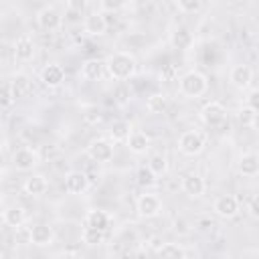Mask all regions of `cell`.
Masks as SVG:
<instances>
[{
	"mask_svg": "<svg viewBox=\"0 0 259 259\" xmlns=\"http://www.w3.org/2000/svg\"><path fill=\"white\" fill-rule=\"evenodd\" d=\"M178 150L184 156H198L204 150V136L196 130H188L178 138Z\"/></svg>",
	"mask_w": 259,
	"mask_h": 259,
	"instance_id": "cell-3",
	"label": "cell"
},
{
	"mask_svg": "<svg viewBox=\"0 0 259 259\" xmlns=\"http://www.w3.org/2000/svg\"><path fill=\"white\" fill-rule=\"evenodd\" d=\"M170 40H172V45L176 49H188L192 45V34H190V30L186 26H178V28H174Z\"/></svg>",
	"mask_w": 259,
	"mask_h": 259,
	"instance_id": "cell-25",
	"label": "cell"
},
{
	"mask_svg": "<svg viewBox=\"0 0 259 259\" xmlns=\"http://www.w3.org/2000/svg\"><path fill=\"white\" fill-rule=\"evenodd\" d=\"M208 87V81L206 77L200 73V71H186L180 79H178V89L184 97H200Z\"/></svg>",
	"mask_w": 259,
	"mask_h": 259,
	"instance_id": "cell-2",
	"label": "cell"
},
{
	"mask_svg": "<svg viewBox=\"0 0 259 259\" xmlns=\"http://www.w3.org/2000/svg\"><path fill=\"white\" fill-rule=\"evenodd\" d=\"M87 156L93 162H109L113 158V144L105 138H97L87 146Z\"/></svg>",
	"mask_w": 259,
	"mask_h": 259,
	"instance_id": "cell-7",
	"label": "cell"
},
{
	"mask_svg": "<svg viewBox=\"0 0 259 259\" xmlns=\"http://www.w3.org/2000/svg\"><path fill=\"white\" fill-rule=\"evenodd\" d=\"M2 107L4 109H8L14 101H16V93H14V87H12V83L10 81H4V85H2Z\"/></svg>",
	"mask_w": 259,
	"mask_h": 259,
	"instance_id": "cell-29",
	"label": "cell"
},
{
	"mask_svg": "<svg viewBox=\"0 0 259 259\" xmlns=\"http://www.w3.org/2000/svg\"><path fill=\"white\" fill-rule=\"evenodd\" d=\"M125 6V2L123 0H103L101 2V12L105 14V12H115V10H121Z\"/></svg>",
	"mask_w": 259,
	"mask_h": 259,
	"instance_id": "cell-34",
	"label": "cell"
},
{
	"mask_svg": "<svg viewBox=\"0 0 259 259\" xmlns=\"http://www.w3.org/2000/svg\"><path fill=\"white\" fill-rule=\"evenodd\" d=\"M249 214L253 219H259V194L251 198V202H249Z\"/></svg>",
	"mask_w": 259,
	"mask_h": 259,
	"instance_id": "cell-36",
	"label": "cell"
},
{
	"mask_svg": "<svg viewBox=\"0 0 259 259\" xmlns=\"http://www.w3.org/2000/svg\"><path fill=\"white\" fill-rule=\"evenodd\" d=\"M127 148L134 154H144L150 148V136L146 132H140V130L132 132L130 138H127Z\"/></svg>",
	"mask_w": 259,
	"mask_h": 259,
	"instance_id": "cell-22",
	"label": "cell"
},
{
	"mask_svg": "<svg viewBox=\"0 0 259 259\" xmlns=\"http://www.w3.org/2000/svg\"><path fill=\"white\" fill-rule=\"evenodd\" d=\"M87 4L81 0V2H67V10H77V12H81L83 8H85Z\"/></svg>",
	"mask_w": 259,
	"mask_h": 259,
	"instance_id": "cell-37",
	"label": "cell"
},
{
	"mask_svg": "<svg viewBox=\"0 0 259 259\" xmlns=\"http://www.w3.org/2000/svg\"><path fill=\"white\" fill-rule=\"evenodd\" d=\"M105 71H107V65L101 59H87L81 65V77L87 81H97Z\"/></svg>",
	"mask_w": 259,
	"mask_h": 259,
	"instance_id": "cell-16",
	"label": "cell"
},
{
	"mask_svg": "<svg viewBox=\"0 0 259 259\" xmlns=\"http://www.w3.org/2000/svg\"><path fill=\"white\" fill-rule=\"evenodd\" d=\"M136 210L142 219H154L162 212V200L158 194H152V192H146L138 198L136 202Z\"/></svg>",
	"mask_w": 259,
	"mask_h": 259,
	"instance_id": "cell-4",
	"label": "cell"
},
{
	"mask_svg": "<svg viewBox=\"0 0 259 259\" xmlns=\"http://www.w3.org/2000/svg\"><path fill=\"white\" fill-rule=\"evenodd\" d=\"M105 65H107L109 77L115 79V81H125L130 77H134V73H136V59L130 53H125V51L109 55Z\"/></svg>",
	"mask_w": 259,
	"mask_h": 259,
	"instance_id": "cell-1",
	"label": "cell"
},
{
	"mask_svg": "<svg viewBox=\"0 0 259 259\" xmlns=\"http://www.w3.org/2000/svg\"><path fill=\"white\" fill-rule=\"evenodd\" d=\"M89 188V178L81 170H73L65 176V190L69 194H83Z\"/></svg>",
	"mask_w": 259,
	"mask_h": 259,
	"instance_id": "cell-12",
	"label": "cell"
},
{
	"mask_svg": "<svg viewBox=\"0 0 259 259\" xmlns=\"http://www.w3.org/2000/svg\"><path fill=\"white\" fill-rule=\"evenodd\" d=\"M245 105H247L251 111L259 113V89H251V91L247 93V97H245Z\"/></svg>",
	"mask_w": 259,
	"mask_h": 259,
	"instance_id": "cell-33",
	"label": "cell"
},
{
	"mask_svg": "<svg viewBox=\"0 0 259 259\" xmlns=\"http://www.w3.org/2000/svg\"><path fill=\"white\" fill-rule=\"evenodd\" d=\"M148 168H150L156 176L164 174V172L168 170V160H166V156H164V154H152L150 160H148Z\"/></svg>",
	"mask_w": 259,
	"mask_h": 259,
	"instance_id": "cell-27",
	"label": "cell"
},
{
	"mask_svg": "<svg viewBox=\"0 0 259 259\" xmlns=\"http://www.w3.org/2000/svg\"><path fill=\"white\" fill-rule=\"evenodd\" d=\"M212 210L223 219H233L239 214V200L233 194H221L212 202Z\"/></svg>",
	"mask_w": 259,
	"mask_h": 259,
	"instance_id": "cell-8",
	"label": "cell"
},
{
	"mask_svg": "<svg viewBox=\"0 0 259 259\" xmlns=\"http://www.w3.org/2000/svg\"><path fill=\"white\" fill-rule=\"evenodd\" d=\"M158 259H186V253L178 243H164L158 249Z\"/></svg>",
	"mask_w": 259,
	"mask_h": 259,
	"instance_id": "cell-24",
	"label": "cell"
},
{
	"mask_svg": "<svg viewBox=\"0 0 259 259\" xmlns=\"http://www.w3.org/2000/svg\"><path fill=\"white\" fill-rule=\"evenodd\" d=\"M237 168H239V172L243 176H249V178L257 176L259 174V154H255V152L243 154L239 158V162H237Z\"/></svg>",
	"mask_w": 259,
	"mask_h": 259,
	"instance_id": "cell-18",
	"label": "cell"
},
{
	"mask_svg": "<svg viewBox=\"0 0 259 259\" xmlns=\"http://www.w3.org/2000/svg\"><path fill=\"white\" fill-rule=\"evenodd\" d=\"M253 113H255V111H251V109L245 105V107L239 111V121H241L243 125H249V123H251V119H253Z\"/></svg>",
	"mask_w": 259,
	"mask_h": 259,
	"instance_id": "cell-35",
	"label": "cell"
},
{
	"mask_svg": "<svg viewBox=\"0 0 259 259\" xmlns=\"http://www.w3.org/2000/svg\"><path fill=\"white\" fill-rule=\"evenodd\" d=\"M229 81L237 87V89H247L253 81V69L249 65H235L229 73Z\"/></svg>",
	"mask_w": 259,
	"mask_h": 259,
	"instance_id": "cell-15",
	"label": "cell"
},
{
	"mask_svg": "<svg viewBox=\"0 0 259 259\" xmlns=\"http://www.w3.org/2000/svg\"><path fill=\"white\" fill-rule=\"evenodd\" d=\"M22 188H24V192L30 194V196H40V194L47 192L49 182H47V178H45L42 174H30V176L24 180Z\"/></svg>",
	"mask_w": 259,
	"mask_h": 259,
	"instance_id": "cell-20",
	"label": "cell"
},
{
	"mask_svg": "<svg viewBox=\"0 0 259 259\" xmlns=\"http://www.w3.org/2000/svg\"><path fill=\"white\" fill-rule=\"evenodd\" d=\"M40 81H42V85L55 89V87L63 85V81H65V69L61 65H57V63H51V65H47L40 71Z\"/></svg>",
	"mask_w": 259,
	"mask_h": 259,
	"instance_id": "cell-14",
	"label": "cell"
},
{
	"mask_svg": "<svg viewBox=\"0 0 259 259\" xmlns=\"http://www.w3.org/2000/svg\"><path fill=\"white\" fill-rule=\"evenodd\" d=\"M36 22H38V26H40L42 30L53 32V30L61 28V24H63V16L59 14L57 8H53V6H45V8L38 10V14H36Z\"/></svg>",
	"mask_w": 259,
	"mask_h": 259,
	"instance_id": "cell-9",
	"label": "cell"
},
{
	"mask_svg": "<svg viewBox=\"0 0 259 259\" xmlns=\"http://www.w3.org/2000/svg\"><path fill=\"white\" fill-rule=\"evenodd\" d=\"M34 53H36V45H34V40H32L30 34H20L14 40V57L18 61L26 63V61H30L34 57Z\"/></svg>",
	"mask_w": 259,
	"mask_h": 259,
	"instance_id": "cell-11",
	"label": "cell"
},
{
	"mask_svg": "<svg viewBox=\"0 0 259 259\" xmlns=\"http://www.w3.org/2000/svg\"><path fill=\"white\" fill-rule=\"evenodd\" d=\"M81 239L87 245H99L105 239V231H99V229H93V227H85L83 233H81Z\"/></svg>",
	"mask_w": 259,
	"mask_h": 259,
	"instance_id": "cell-28",
	"label": "cell"
},
{
	"mask_svg": "<svg viewBox=\"0 0 259 259\" xmlns=\"http://www.w3.org/2000/svg\"><path fill=\"white\" fill-rule=\"evenodd\" d=\"M146 107H148L150 113H162V111L168 107V99H166V95H162V93H154V95L148 97Z\"/></svg>",
	"mask_w": 259,
	"mask_h": 259,
	"instance_id": "cell-26",
	"label": "cell"
},
{
	"mask_svg": "<svg viewBox=\"0 0 259 259\" xmlns=\"http://www.w3.org/2000/svg\"><path fill=\"white\" fill-rule=\"evenodd\" d=\"M249 127H251V130H255V132H259V113H253V119H251Z\"/></svg>",
	"mask_w": 259,
	"mask_h": 259,
	"instance_id": "cell-38",
	"label": "cell"
},
{
	"mask_svg": "<svg viewBox=\"0 0 259 259\" xmlns=\"http://www.w3.org/2000/svg\"><path fill=\"white\" fill-rule=\"evenodd\" d=\"M200 119L202 123H206L208 127H217L227 119V109L223 103L219 101H208L202 109H200Z\"/></svg>",
	"mask_w": 259,
	"mask_h": 259,
	"instance_id": "cell-6",
	"label": "cell"
},
{
	"mask_svg": "<svg viewBox=\"0 0 259 259\" xmlns=\"http://www.w3.org/2000/svg\"><path fill=\"white\" fill-rule=\"evenodd\" d=\"M182 190H184L190 198H198V196L204 194L206 184H204V180H202L198 174H186V176L182 178Z\"/></svg>",
	"mask_w": 259,
	"mask_h": 259,
	"instance_id": "cell-17",
	"label": "cell"
},
{
	"mask_svg": "<svg viewBox=\"0 0 259 259\" xmlns=\"http://www.w3.org/2000/svg\"><path fill=\"white\" fill-rule=\"evenodd\" d=\"M28 239H30V243L36 245V247H47V245H53L55 233H53V229H51L49 225H42V223H40V225H32V227H30Z\"/></svg>",
	"mask_w": 259,
	"mask_h": 259,
	"instance_id": "cell-13",
	"label": "cell"
},
{
	"mask_svg": "<svg viewBox=\"0 0 259 259\" xmlns=\"http://www.w3.org/2000/svg\"><path fill=\"white\" fill-rule=\"evenodd\" d=\"M202 6V0H178V10L182 12H198Z\"/></svg>",
	"mask_w": 259,
	"mask_h": 259,
	"instance_id": "cell-32",
	"label": "cell"
},
{
	"mask_svg": "<svg viewBox=\"0 0 259 259\" xmlns=\"http://www.w3.org/2000/svg\"><path fill=\"white\" fill-rule=\"evenodd\" d=\"M2 221H4L8 227L18 229V227H22V225L26 223V212H24V208H22L20 204H12V206H8V208L2 212Z\"/></svg>",
	"mask_w": 259,
	"mask_h": 259,
	"instance_id": "cell-21",
	"label": "cell"
},
{
	"mask_svg": "<svg viewBox=\"0 0 259 259\" xmlns=\"http://www.w3.org/2000/svg\"><path fill=\"white\" fill-rule=\"evenodd\" d=\"M10 83H12V87H14L16 97H20L22 93H26V89H28V77H26V75H22V73H18Z\"/></svg>",
	"mask_w": 259,
	"mask_h": 259,
	"instance_id": "cell-31",
	"label": "cell"
},
{
	"mask_svg": "<svg viewBox=\"0 0 259 259\" xmlns=\"http://www.w3.org/2000/svg\"><path fill=\"white\" fill-rule=\"evenodd\" d=\"M83 28H85V32L91 34V36H101V34H105V30H107V18H105V14H103L101 10L89 12V14L85 16V20H83Z\"/></svg>",
	"mask_w": 259,
	"mask_h": 259,
	"instance_id": "cell-10",
	"label": "cell"
},
{
	"mask_svg": "<svg viewBox=\"0 0 259 259\" xmlns=\"http://www.w3.org/2000/svg\"><path fill=\"white\" fill-rule=\"evenodd\" d=\"M156 174L148 168V166H142V168H138V184H142V186H154L156 184Z\"/></svg>",
	"mask_w": 259,
	"mask_h": 259,
	"instance_id": "cell-30",
	"label": "cell"
},
{
	"mask_svg": "<svg viewBox=\"0 0 259 259\" xmlns=\"http://www.w3.org/2000/svg\"><path fill=\"white\" fill-rule=\"evenodd\" d=\"M38 162H40L38 152H36V150H32V148H28V146L16 148V150H14V154H12V164H14V168H16V170H22V172L32 170Z\"/></svg>",
	"mask_w": 259,
	"mask_h": 259,
	"instance_id": "cell-5",
	"label": "cell"
},
{
	"mask_svg": "<svg viewBox=\"0 0 259 259\" xmlns=\"http://www.w3.org/2000/svg\"><path fill=\"white\" fill-rule=\"evenodd\" d=\"M111 225V217L109 212L101 210V208H93L87 212L85 217V227H93V229H99V231H107Z\"/></svg>",
	"mask_w": 259,
	"mask_h": 259,
	"instance_id": "cell-19",
	"label": "cell"
},
{
	"mask_svg": "<svg viewBox=\"0 0 259 259\" xmlns=\"http://www.w3.org/2000/svg\"><path fill=\"white\" fill-rule=\"evenodd\" d=\"M130 134H132V125H130V121H125V119H117V121H113L111 127H109V136H111L113 142H127Z\"/></svg>",
	"mask_w": 259,
	"mask_h": 259,
	"instance_id": "cell-23",
	"label": "cell"
}]
</instances>
